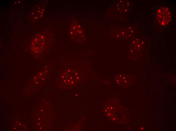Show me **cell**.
Listing matches in <instances>:
<instances>
[{
    "instance_id": "1",
    "label": "cell",
    "mask_w": 176,
    "mask_h": 131,
    "mask_svg": "<svg viewBox=\"0 0 176 131\" xmlns=\"http://www.w3.org/2000/svg\"><path fill=\"white\" fill-rule=\"evenodd\" d=\"M156 16L158 22L163 26L170 23L172 19L170 12L168 8L165 7H161L158 10Z\"/></svg>"
},
{
    "instance_id": "2",
    "label": "cell",
    "mask_w": 176,
    "mask_h": 131,
    "mask_svg": "<svg viewBox=\"0 0 176 131\" xmlns=\"http://www.w3.org/2000/svg\"><path fill=\"white\" fill-rule=\"evenodd\" d=\"M44 45L45 41L43 37L41 35H38L32 43V50L35 53H39L42 50Z\"/></svg>"
},
{
    "instance_id": "3",
    "label": "cell",
    "mask_w": 176,
    "mask_h": 131,
    "mask_svg": "<svg viewBox=\"0 0 176 131\" xmlns=\"http://www.w3.org/2000/svg\"><path fill=\"white\" fill-rule=\"evenodd\" d=\"M116 78V82L120 86H126L131 84L132 80L130 75L120 74L117 75Z\"/></svg>"
}]
</instances>
